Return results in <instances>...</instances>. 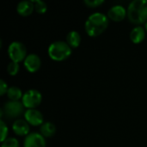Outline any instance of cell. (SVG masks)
<instances>
[{"label": "cell", "instance_id": "cell-5", "mask_svg": "<svg viewBox=\"0 0 147 147\" xmlns=\"http://www.w3.org/2000/svg\"><path fill=\"white\" fill-rule=\"evenodd\" d=\"M8 54L11 61L19 63L24 61L27 55L26 47L19 41H13L8 47Z\"/></svg>", "mask_w": 147, "mask_h": 147}, {"label": "cell", "instance_id": "cell-2", "mask_svg": "<svg viewBox=\"0 0 147 147\" xmlns=\"http://www.w3.org/2000/svg\"><path fill=\"white\" fill-rule=\"evenodd\" d=\"M127 18L130 22L141 25L147 22V0H134L127 8Z\"/></svg>", "mask_w": 147, "mask_h": 147}, {"label": "cell", "instance_id": "cell-14", "mask_svg": "<svg viewBox=\"0 0 147 147\" xmlns=\"http://www.w3.org/2000/svg\"><path fill=\"white\" fill-rule=\"evenodd\" d=\"M66 42L71 48H78L81 43V35L78 31H71L66 35Z\"/></svg>", "mask_w": 147, "mask_h": 147}, {"label": "cell", "instance_id": "cell-6", "mask_svg": "<svg viewBox=\"0 0 147 147\" xmlns=\"http://www.w3.org/2000/svg\"><path fill=\"white\" fill-rule=\"evenodd\" d=\"M42 101V95L37 90H29L23 94L22 102L28 109H33L38 107Z\"/></svg>", "mask_w": 147, "mask_h": 147}, {"label": "cell", "instance_id": "cell-23", "mask_svg": "<svg viewBox=\"0 0 147 147\" xmlns=\"http://www.w3.org/2000/svg\"><path fill=\"white\" fill-rule=\"evenodd\" d=\"M145 28H146V33H147V22H146V23L145 24Z\"/></svg>", "mask_w": 147, "mask_h": 147}, {"label": "cell", "instance_id": "cell-11", "mask_svg": "<svg viewBox=\"0 0 147 147\" xmlns=\"http://www.w3.org/2000/svg\"><path fill=\"white\" fill-rule=\"evenodd\" d=\"M12 130L17 136H28L29 134V124L22 119H17L12 124Z\"/></svg>", "mask_w": 147, "mask_h": 147}, {"label": "cell", "instance_id": "cell-12", "mask_svg": "<svg viewBox=\"0 0 147 147\" xmlns=\"http://www.w3.org/2000/svg\"><path fill=\"white\" fill-rule=\"evenodd\" d=\"M34 10V5L32 1H28V0L21 1L20 3H18L16 7L17 13L22 16H28L33 13Z\"/></svg>", "mask_w": 147, "mask_h": 147}, {"label": "cell", "instance_id": "cell-13", "mask_svg": "<svg viewBox=\"0 0 147 147\" xmlns=\"http://www.w3.org/2000/svg\"><path fill=\"white\" fill-rule=\"evenodd\" d=\"M146 34V28H144L141 26H137L134 28L133 30L131 31L130 39L134 44H140L145 40Z\"/></svg>", "mask_w": 147, "mask_h": 147}, {"label": "cell", "instance_id": "cell-9", "mask_svg": "<svg viewBox=\"0 0 147 147\" xmlns=\"http://www.w3.org/2000/svg\"><path fill=\"white\" fill-rule=\"evenodd\" d=\"M24 66L26 70L31 73L36 72L41 66V60L40 58L35 53L28 54L23 61Z\"/></svg>", "mask_w": 147, "mask_h": 147}, {"label": "cell", "instance_id": "cell-4", "mask_svg": "<svg viewBox=\"0 0 147 147\" xmlns=\"http://www.w3.org/2000/svg\"><path fill=\"white\" fill-rule=\"evenodd\" d=\"M24 109L25 107L22 102L9 101L5 102L3 108L1 109V117L3 118L4 115L9 120L16 119L25 113L26 110H24Z\"/></svg>", "mask_w": 147, "mask_h": 147}, {"label": "cell", "instance_id": "cell-19", "mask_svg": "<svg viewBox=\"0 0 147 147\" xmlns=\"http://www.w3.org/2000/svg\"><path fill=\"white\" fill-rule=\"evenodd\" d=\"M1 147H19V141L16 138H8L2 142Z\"/></svg>", "mask_w": 147, "mask_h": 147}, {"label": "cell", "instance_id": "cell-20", "mask_svg": "<svg viewBox=\"0 0 147 147\" xmlns=\"http://www.w3.org/2000/svg\"><path fill=\"white\" fill-rule=\"evenodd\" d=\"M0 130H1V142H3L7 138L8 136V133H9V130H8V127H7V125L5 124V122L1 120L0 121Z\"/></svg>", "mask_w": 147, "mask_h": 147}, {"label": "cell", "instance_id": "cell-1", "mask_svg": "<svg viewBox=\"0 0 147 147\" xmlns=\"http://www.w3.org/2000/svg\"><path fill=\"white\" fill-rule=\"evenodd\" d=\"M109 17L101 12H96L90 15L85 22V31L90 37L101 35L109 26Z\"/></svg>", "mask_w": 147, "mask_h": 147}, {"label": "cell", "instance_id": "cell-21", "mask_svg": "<svg viewBox=\"0 0 147 147\" xmlns=\"http://www.w3.org/2000/svg\"><path fill=\"white\" fill-rule=\"evenodd\" d=\"M84 4L90 8H96L104 3V0H84Z\"/></svg>", "mask_w": 147, "mask_h": 147}, {"label": "cell", "instance_id": "cell-3", "mask_svg": "<svg viewBox=\"0 0 147 147\" xmlns=\"http://www.w3.org/2000/svg\"><path fill=\"white\" fill-rule=\"evenodd\" d=\"M48 55L54 61H63L68 59L72 53V48L66 41L57 40L50 44L48 47Z\"/></svg>", "mask_w": 147, "mask_h": 147}, {"label": "cell", "instance_id": "cell-22", "mask_svg": "<svg viewBox=\"0 0 147 147\" xmlns=\"http://www.w3.org/2000/svg\"><path fill=\"white\" fill-rule=\"evenodd\" d=\"M8 90H9V88H8L7 84L3 79H1L0 80V95L3 96L5 93L8 92Z\"/></svg>", "mask_w": 147, "mask_h": 147}, {"label": "cell", "instance_id": "cell-15", "mask_svg": "<svg viewBox=\"0 0 147 147\" xmlns=\"http://www.w3.org/2000/svg\"><path fill=\"white\" fill-rule=\"evenodd\" d=\"M40 134L44 138H51L56 133V127L52 122H44L40 128Z\"/></svg>", "mask_w": 147, "mask_h": 147}, {"label": "cell", "instance_id": "cell-10", "mask_svg": "<svg viewBox=\"0 0 147 147\" xmlns=\"http://www.w3.org/2000/svg\"><path fill=\"white\" fill-rule=\"evenodd\" d=\"M127 16V9L122 5H114L108 11L109 19L114 22H121Z\"/></svg>", "mask_w": 147, "mask_h": 147}, {"label": "cell", "instance_id": "cell-8", "mask_svg": "<svg viewBox=\"0 0 147 147\" xmlns=\"http://www.w3.org/2000/svg\"><path fill=\"white\" fill-rule=\"evenodd\" d=\"M23 147H46V140L39 133H31L25 137Z\"/></svg>", "mask_w": 147, "mask_h": 147}, {"label": "cell", "instance_id": "cell-17", "mask_svg": "<svg viewBox=\"0 0 147 147\" xmlns=\"http://www.w3.org/2000/svg\"><path fill=\"white\" fill-rule=\"evenodd\" d=\"M34 5V10L39 14H44L47 10V5L44 1L41 0H32Z\"/></svg>", "mask_w": 147, "mask_h": 147}, {"label": "cell", "instance_id": "cell-16", "mask_svg": "<svg viewBox=\"0 0 147 147\" xmlns=\"http://www.w3.org/2000/svg\"><path fill=\"white\" fill-rule=\"evenodd\" d=\"M7 96L9 99V101L19 102L20 99H22L23 94H22L20 88L16 87V86H12V87L9 88L8 92H7Z\"/></svg>", "mask_w": 147, "mask_h": 147}, {"label": "cell", "instance_id": "cell-18", "mask_svg": "<svg viewBox=\"0 0 147 147\" xmlns=\"http://www.w3.org/2000/svg\"><path fill=\"white\" fill-rule=\"evenodd\" d=\"M7 71L10 76H16L19 71V63L16 62H9L7 66Z\"/></svg>", "mask_w": 147, "mask_h": 147}, {"label": "cell", "instance_id": "cell-7", "mask_svg": "<svg viewBox=\"0 0 147 147\" xmlns=\"http://www.w3.org/2000/svg\"><path fill=\"white\" fill-rule=\"evenodd\" d=\"M24 120L31 126L38 127L44 123L43 115L37 109H27L24 113Z\"/></svg>", "mask_w": 147, "mask_h": 147}]
</instances>
